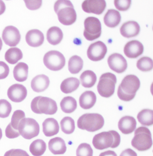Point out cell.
Returning a JSON list of instances; mask_svg holds the SVG:
<instances>
[{"label":"cell","mask_w":153,"mask_h":156,"mask_svg":"<svg viewBox=\"0 0 153 156\" xmlns=\"http://www.w3.org/2000/svg\"><path fill=\"white\" fill-rule=\"evenodd\" d=\"M84 36L88 41L99 38L102 34V25L99 20L94 17H88L84 22Z\"/></svg>","instance_id":"30bf717a"},{"label":"cell","mask_w":153,"mask_h":156,"mask_svg":"<svg viewBox=\"0 0 153 156\" xmlns=\"http://www.w3.org/2000/svg\"><path fill=\"white\" fill-rule=\"evenodd\" d=\"M12 111V106L8 101L5 99L0 100V118H6L10 115Z\"/></svg>","instance_id":"8d00e7d4"},{"label":"cell","mask_w":153,"mask_h":156,"mask_svg":"<svg viewBox=\"0 0 153 156\" xmlns=\"http://www.w3.org/2000/svg\"><path fill=\"white\" fill-rule=\"evenodd\" d=\"M2 129L0 128V140L2 138Z\"/></svg>","instance_id":"c3c4849f"},{"label":"cell","mask_w":153,"mask_h":156,"mask_svg":"<svg viewBox=\"0 0 153 156\" xmlns=\"http://www.w3.org/2000/svg\"><path fill=\"white\" fill-rule=\"evenodd\" d=\"M137 119L143 126H151L153 124V111L152 110L145 109L139 112L137 116Z\"/></svg>","instance_id":"1f68e13d"},{"label":"cell","mask_w":153,"mask_h":156,"mask_svg":"<svg viewBox=\"0 0 153 156\" xmlns=\"http://www.w3.org/2000/svg\"><path fill=\"white\" fill-rule=\"evenodd\" d=\"M93 150L90 144L85 143L81 144L76 150V156H93Z\"/></svg>","instance_id":"74e56055"},{"label":"cell","mask_w":153,"mask_h":156,"mask_svg":"<svg viewBox=\"0 0 153 156\" xmlns=\"http://www.w3.org/2000/svg\"><path fill=\"white\" fill-rule=\"evenodd\" d=\"M8 66L3 61H0V80L5 79L9 74Z\"/></svg>","instance_id":"60d3db41"},{"label":"cell","mask_w":153,"mask_h":156,"mask_svg":"<svg viewBox=\"0 0 153 156\" xmlns=\"http://www.w3.org/2000/svg\"><path fill=\"white\" fill-rule=\"evenodd\" d=\"M2 38L6 45L10 47H15L20 43L21 34L17 28L9 26L4 30Z\"/></svg>","instance_id":"7c38bea8"},{"label":"cell","mask_w":153,"mask_h":156,"mask_svg":"<svg viewBox=\"0 0 153 156\" xmlns=\"http://www.w3.org/2000/svg\"><path fill=\"white\" fill-rule=\"evenodd\" d=\"M107 63L110 69L118 73H122L125 71L128 67L126 60L119 53H114L110 55Z\"/></svg>","instance_id":"4fadbf2b"},{"label":"cell","mask_w":153,"mask_h":156,"mask_svg":"<svg viewBox=\"0 0 153 156\" xmlns=\"http://www.w3.org/2000/svg\"><path fill=\"white\" fill-rule=\"evenodd\" d=\"M26 6L30 10L39 9L42 5V1H24Z\"/></svg>","instance_id":"b9f144b4"},{"label":"cell","mask_w":153,"mask_h":156,"mask_svg":"<svg viewBox=\"0 0 153 156\" xmlns=\"http://www.w3.org/2000/svg\"><path fill=\"white\" fill-rule=\"evenodd\" d=\"M47 149L46 142L41 139H37L32 143L29 147L30 153L34 156H41Z\"/></svg>","instance_id":"d6a6232c"},{"label":"cell","mask_w":153,"mask_h":156,"mask_svg":"<svg viewBox=\"0 0 153 156\" xmlns=\"http://www.w3.org/2000/svg\"><path fill=\"white\" fill-rule=\"evenodd\" d=\"M131 2L130 0H115L114 6L120 11H127L130 7Z\"/></svg>","instance_id":"f35d334b"},{"label":"cell","mask_w":153,"mask_h":156,"mask_svg":"<svg viewBox=\"0 0 153 156\" xmlns=\"http://www.w3.org/2000/svg\"><path fill=\"white\" fill-rule=\"evenodd\" d=\"M61 108L65 113L71 114L77 108V105L76 99L71 96L64 97L60 102Z\"/></svg>","instance_id":"f546056e"},{"label":"cell","mask_w":153,"mask_h":156,"mask_svg":"<svg viewBox=\"0 0 153 156\" xmlns=\"http://www.w3.org/2000/svg\"><path fill=\"white\" fill-rule=\"evenodd\" d=\"M6 136L9 139H14L20 136L19 131L14 130L11 127V124L9 123L7 126L5 131Z\"/></svg>","instance_id":"ab89813d"},{"label":"cell","mask_w":153,"mask_h":156,"mask_svg":"<svg viewBox=\"0 0 153 156\" xmlns=\"http://www.w3.org/2000/svg\"><path fill=\"white\" fill-rule=\"evenodd\" d=\"M139 78L134 75H128L123 79L118 87L117 95L122 101L129 102L134 98L140 88Z\"/></svg>","instance_id":"6da1fadb"},{"label":"cell","mask_w":153,"mask_h":156,"mask_svg":"<svg viewBox=\"0 0 153 156\" xmlns=\"http://www.w3.org/2000/svg\"><path fill=\"white\" fill-rule=\"evenodd\" d=\"M107 51L106 46L101 41L91 44L87 50V55L90 60L99 61L103 60Z\"/></svg>","instance_id":"8fae6325"},{"label":"cell","mask_w":153,"mask_h":156,"mask_svg":"<svg viewBox=\"0 0 153 156\" xmlns=\"http://www.w3.org/2000/svg\"><path fill=\"white\" fill-rule=\"evenodd\" d=\"M120 156H137V155L133 150L129 148L124 150Z\"/></svg>","instance_id":"ee69618b"},{"label":"cell","mask_w":153,"mask_h":156,"mask_svg":"<svg viewBox=\"0 0 153 156\" xmlns=\"http://www.w3.org/2000/svg\"><path fill=\"white\" fill-rule=\"evenodd\" d=\"M121 17L120 12L115 9L108 10L104 17V22L108 27L114 28L117 27L121 22Z\"/></svg>","instance_id":"cb8c5ba5"},{"label":"cell","mask_w":153,"mask_h":156,"mask_svg":"<svg viewBox=\"0 0 153 156\" xmlns=\"http://www.w3.org/2000/svg\"><path fill=\"white\" fill-rule=\"evenodd\" d=\"M106 4L104 0H86L82 4L84 11L89 14L100 15L104 11Z\"/></svg>","instance_id":"5bb4252c"},{"label":"cell","mask_w":153,"mask_h":156,"mask_svg":"<svg viewBox=\"0 0 153 156\" xmlns=\"http://www.w3.org/2000/svg\"><path fill=\"white\" fill-rule=\"evenodd\" d=\"M103 116L98 113H87L81 116L78 119L79 129L88 132H95L100 130L104 125Z\"/></svg>","instance_id":"277c9868"},{"label":"cell","mask_w":153,"mask_h":156,"mask_svg":"<svg viewBox=\"0 0 153 156\" xmlns=\"http://www.w3.org/2000/svg\"><path fill=\"white\" fill-rule=\"evenodd\" d=\"M140 27L135 21H128L124 23L120 28L121 35L126 38H131L137 36L140 33Z\"/></svg>","instance_id":"e0dca14e"},{"label":"cell","mask_w":153,"mask_h":156,"mask_svg":"<svg viewBox=\"0 0 153 156\" xmlns=\"http://www.w3.org/2000/svg\"><path fill=\"white\" fill-rule=\"evenodd\" d=\"M2 39H1V38H0V51H1V50H2Z\"/></svg>","instance_id":"7dc6e473"},{"label":"cell","mask_w":153,"mask_h":156,"mask_svg":"<svg viewBox=\"0 0 153 156\" xmlns=\"http://www.w3.org/2000/svg\"><path fill=\"white\" fill-rule=\"evenodd\" d=\"M83 65V61L80 57L73 55L68 61V70L72 74H77L82 69Z\"/></svg>","instance_id":"4dcf8cb0"},{"label":"cell","mask_w":153,"mask_h":156,"mask_svg":"<svg viewBox=\"0 0 153 156\" xmlns=\"http://www.w3.org/2000/svg\"><path fill=\"white\" fill-rule=\"evenodd\" d=\"M62 131L66 134H71L75 131V121L72 118L66 116L63 118L60 122Z\"/></svg>","instance_id":"836d02e7"},{"label":"cell","mask_w":153,"mask_h":156,"mask_svg":"<svg viewBox=\"0 0 153 156\" xmlns=\"http://www.w3.org/2000/svg\"><path fill=\"white\" fill-rule=\"evenodd\" d=\"M28 66L24 62L18 63L13 69V74L14 79L19 82H24L28 78Z\"/></svg>","instance_id":"484cf974"},{"label":"cell","mask_w":153,"mask_h":156,"mask_svg":"<svg viewBox=\"0 0 153 156\" xmlns=\"http://www.w3.org/2000/svg\"><path fill=\"white\" fill-rule=\"evenodd\" d=\"M47 40L52 45H57L60 44L63 37V32L57 27L50 28L47 32Z\"/></svg>","instance_id":"d4e9b609"},{"label":"cell","mask_w":153,"mask_h":156,"mask_svg":"<svg viewBox=\"0 0 153 156\" xmlns=\"http://www.w3.org/2000/svg\"><path fill=\"white\" fill-rule=\"evenodd\" d=\"M44 35L39 30L33 29L27 32L25 39L30 46L36 48L40 47L44 42Z\"/></svg>","instance_id":"d6986e66"},{"label":"cell","mask_w":153,"mask_h":156,"mask_svg":"<svg viewBox=\"0 0 153 156\" xmlns=\"http://www.w3.org/2000/svg\"><path fill=\"white\" fill-rule=\"evenodd\" d=\"M18 131L24 138L31 140L39 135L40 126L35 119L25 118L19 123Z\"/></svg>","instance_id":"ba28073f"},{"label":"cell","mask_w":153,"mask_h":156,"mask_svg":"<svg viewBox=\"0 0 153 156\" xmlns=\"http://www.w3.org/2000/svg\"><path fill=\"white\" fill-rule=\"evenodd\" d=\"M132 145L139 151L149 150L152 146L151 133L148 128L140 127L135 130Z\"/></svg>","instance_id":"8992f818"},{"label":"cell","mask_w":153,"mask_h":156,"mask_svg":"<svg viewBox=\"0 0 153 156\" xmlns=\"http://www.w3.org/2000/svg\"><path fill=\"white\" fill-rule=\"evenodd\" d=\"M121 137L114 130L103 132L96 135L93 138V144L95 149L102 150L109 148H117L120 144Z\"/></svg>","instance_id":"3957f363"},{"label":"cell","mask_w":153,"mask_h":156,"mask_svg":"<svg viewBox=\"0 0 153 156\" xmlns=\"http://www.w3.org/2000/svg\"><path fill=\"white\" fill-rule=\"evenodd\" d=\"M27 89L23 85L13 84L9 87L7 91V95L11 101L20 102L24 101L27 96Z\"/></svg>","instance_id":"9a60e30c"},{"label":"cell","mask_w":153,"mask_h":156,"mask_svg":"<svg viewBox=\"0 0 153 156\" xmlns=\"http://www.w3.org/2000/svg\"><path fill=\"white\" fill-rule=\"evenodd\" d=\"M50 83L48 76L44 74H40L34 77L31 85L34 91L40 93L46 90L49 87Z\"/></svg>","instance_id":"ffe728a7"},{"label":"cell","mask_w":153,"mask_h":156,"mask_svg":"<svg viewBox=\"0 0 153 156\" xmlns=\"http://www.w3.org/2000/svg\"><path fill=\"white\" fill-rule=\"evenodd\" d=\"M23 52L18 48L9 49L5 55V58L7 62L11 65H14L23 58Z\"/></svg>","instance_id":"f1b7e54d"},{"label":"cell","mask_w":153,"mask_h":156,"mask_svg":"<svg viewBox=\"0 0 153 156\" xmlns=\"http://www.w3.org/2000/svg\"><path fill=\"white\" fill-rule=\"evenodd\" d=\"M116 83L117 78L115 75L111 73L102 74L97 86L99 94L106 98L110 97L114 94Z\"/></svg>","instance_id":"52a82bcc"},{"label":"cell","mask_w":153,"mask_h":156,"mask_svg":"<svg viewBox=\"0 0 153 156\" xmlns=\"http://www.w3.org/2000/svg\"><path fill=\"white\" fill-rule=\"evenodd\" d=\"M6 7L5 4L2 1L0 0V15H2L5 12Z\"/></svg>","instance_id":"bcb514c9"},{"label":"cell","mask_w":153,"mask_h":156,"mask_svg":"<svg viewBox=\"0 0 153 156\" xmlns=\"http://www.w3.org/2000/svg\"><path fill=\"white\" fill-rule=\"evenodd\" d=\"M54 9L57 14L58 20L64 25H71L76 20V13L71 1H57L54 5Z\"/></svg>","instance_id":"7a4b0ae2"},{"label":"cell","mask_w":153,"mask_h":156,"mask_svg":"<svg viewBox=\"0 0 153 156\" xmlns=\"http://www.w3.org/2000/svg\"><path fill=\"white\" fill-rule=\"evenodd\" d=\"M31 108L32 112L37 114H55L58 111L56 102L46 97L37 96L32 101Z\"/></svg>","instance_id":"5b68a950"},{"label":"cell","mask_w":153,"mask_h":156,"mask_svg":"<svg viewBox=\"0 0 153 156\" xmlns=\"http://www.w3.org/2000/svg\"><path fill=\"white\" fill-rule=\"evenodd\" d=\"M43 62L46 67L50 70L57 71L65 66L66 59L63 55L57 51H50L45 55Z\"/></svg>","instance_id":"9c48e42d"},{"label":"cell","mask_w":153,"mask_h":156,"mask_svg":"<svg viewBox=\"0 0 153 156\" xmlns=\"http://www.w3.org/2000/svg\"><path fill=\"white\" fill-rule=\"evenodd\" d=\"M136 127L135 119L130 116H125L118 122V128L122 133L129 134L135 131Z\"/></svg>","instance_id":"ac0fdd59"},{"label":"cell","mask_w":153,"mask_h":156,"mask_svg":"<svg viewBox=\"0 0 153 156\" xmlns=\"http://www.w3.org/2000/svg\"><path fill=\"white\" fill-rule=\"evenodd\" d=\"M43 132L47 137L52 136L58 133L59 126L58 122L52 118H47L42 123Z\"/></svg>","instance_id":"7402d4cb"},{"label":"cell","mask_w":153,"mask_h":156,"mask_svg":"<svg viewBox=\"0 0 153 156\" xmlns=\"http://www.w3.org/2000/svg\"><path fill=\"white\" fill-rule=\"evenodd\" d=\"M49 149L54 155L63 154L67 150L65 141L59 137L50 140L48 144Z\"/></svg>","instance_id":"44dd1931"},{"label":"cell","mask_w":153,"mask_h":156,"mask_svg":"<svg viewBox=\"0 0 153 156\" xmlns=\"http://www.w3.org/2000/svg\"><path fill=\"white\" fill-rule=\"evenodd\" d=\"M97 97L92 91H86L80 96L79 103L82 108L88 110L91 109L96 103Z\"/></svg>","instance_id":"603a6c76"},{"label":"cell","mask_w":153,"mask_h":156,"mask_svg":"<svg viewBox=\"0 0 153 156\" xmlns=\"http://www.w3.org/2000/svg\"><path fill=\"white\" fill-rule=\"evenodd\" d=\"M25 118V114L24 112L22 110H16L13 112L12 118H11V127L14 130L18 131V126L20 121Z\"/></svg>","instance_id":"d590c367"},{"label":"cell","mask_w":153,"mask_h":156,"mask_svg":"<svg viewBox=\"0 0 153 156\" xmlns=\"http://www.w3.org/2000/svg\"><path fill=\"white\" fill-rule=\"evenodd\" d=\"M4 156H30L27 152L20 149H12L7 151Z\"/></svg>","instance_id":"7bdbcfd3"},{"label":"cell","mask_w":153,"mask_h":156,"mask_svg":"<svg viewBox=\"0 0 153 156\" xmlns=\"http://www.w3.org/2000/svg\"><path fill=\"white\" fill-rule=\"evenodd\" d=\"M99 156H117L116 153L112 150H107L101 153Z\"/></svg>","instance_id":"f6af8a7d"},{"label":"cell","mask_w":153,"mask_h":156,"mask_svg":"<svg viewBox=\"0 0 153 156\" xmlns=\"http://www.w3.org/2000/svg\"><path fill=\"white\" fill-rule=\"evenodd\" d=\"M136 67L141 71H150L153 69V60L151 58L147 56L141 57L137 61Z\"/></svg>","instance_id":"e575fe53"},{"label":"cell","mask_w":153,"mask_h":156,"mask_svg":"<svg viewBox=\"0 0 153 156\" xmlns=\"http://www.w3.org/2000/svg\"><path fill=\"white\" fill-rule=\"evenodd\" d=\"M79 80L76 77H69L63 80L60 86L62 91L64 93L70 94L75 91L79 87Z\"/></svg>","instance_id":"4316f807"},{"label":"cell","mask_w":153,"mask_h":156,"mask_svg":"<svg viewBox=\"0 0 153 156\" xmlns=\"http://www.w3.org/2000/svg\"><path fill=\"white\" fill-rule=\"evenodd\" d=\"M97 76L91 70L84 72L80 76V81L82 86L86 88L92 87L97 82Z\"/></svg>","instance_id":"83f0119b"},{"label":"cell","mask_w":153,"mask_h":156,"mask_svg":"<svg viewBox=\"0 0 153 156\" xmlns=\"http://www.w3.org/2000/svg\"><path fill=\"white\" fill-rule=\"evenodd\" d=\"M124 51L128 58L135 59L143 54L144 46L139 41L133 40L127 43L124 48Z\"/></svg>","instance_id":"2e32d148"}]
</instances>
